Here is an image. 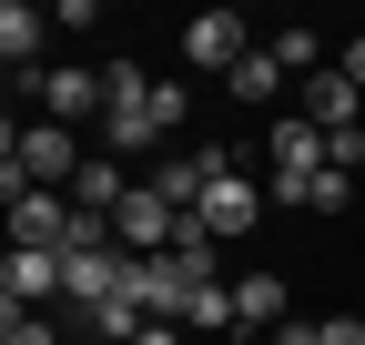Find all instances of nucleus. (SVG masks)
<instances>
[{
	"label": "nucleus",
	"mask_w": 365,
	"mask_h": 345,
	"mask_svg": "<svg viewBox=\"0 0 365 345\" xmlns=\"http://www.w3.org/2000/svg\"><path fill=\"white\" fill-rule=\"evenodd\" d=\"M182 112H193V92H182V81H153V122H163V133H173Z\"/></svg>",
	"instance_id": "19"
},
{
	"label": "nucleus",
	"mask_w": 365,
	"mask_h": 345,
	"mask_svg": "<svg viewBox=\"0 0 365 345\" xmlns=\"http://www.w3.org/2000/svg\"><path fill=\"white\" fill-rule=\"evenodd\" d=\"M132 345H182V325H143V335H132Z\"/></svg>",
	"instance_id": "23"
},
{
	"label": "nucleus",
	"mask_w": 365,
	"mask_h": 345,
	"mask_svg": "<svg viewBox=\"0 0 365 345\" xmlns=\"http://www.w3.org/2000/svg\"><path fill=\"white\" fill-rule=\"evenodd\" d=\"M31 102H41V122H81L91 102H102V71H81V61H51L31 81Z\"/></svg>",
	"instance_id": "8"
},
{
	"label": "nucleus",
	"mask_w": 365,
	"mask_h": 345,
	"mask_svg": "<svg viewBox=\"0 0 365 345\" xmlns=\"http://www.w3.org/2000/svg\"><path fill=\"white\" fill-rule=\"evenodd\" d=\"M173 234H182V213H173L153 183H132V203L112 213V244L132 254V264H143V254H173Z\"/></svg>",
	"instance_id": "6"
},
{
	"label": "nucleus",
	"mask_w": 365,
	"mask_h": 345,
	"mask_svg": "<svg viewBox=\"0 0 365 345\" xmlns=\"http://www.w3.org/2000/svg\"><path fill=\"white\" fill-rule=\"evenodd\" d=\"M234 315H244L254 345H264L274 325H294V315H284V274H244V284H234Z\"/></svg>",
	"instance_id": "12"
},
{
	"label": "nucleus",
	"mask_w": 365,
	"mask_h": 345,
	"mask_svg": "<svg viewBox=\"0 0 365 345\" xmlns=\"http://www.w3.org/2000/svg\"><path fill=\"white\" fill-rule=\"evenodd\" d=\"M182 325H193V335H234V325H244V315H234V284H193Z\"/></svg>",
	"instance_id": "15"
},
{
	"label": "nucleus",
	"mask_w": 365,
	"mask_h": 345,
	"mask_svg": "<svg viewBox=\"0 0 365 345\" xmlns=\"http://www.w3.org/2000/svg\"><path fill=\"white\" fill-rule=\"evenodd\" d=\"M284 81H294V71L274 61V41H254V51L234 61V81H223V92H234V102H274V92H284Z\"/></svg>",
	"instance_id": "13"
},
{
	"label": "nucleus",
	"mask_w": 365,
	"mask_h": 345,
	"mask_svg": "<svg viewBox=\"0 0 365 345\" xmlns=\"http://www.w3.org/2000/svg\"><path fill=\"white\" fill-rule=\"evenodd\" d=\"M122 203H132V183H122V163H112V153H91V163H81V183H71V213H91V224H112Z\"/></svg>",
	"instance_id": "10"
},
{
	"label": "nucleus",
	"mask_w": 365,
	"mask_h": 345,
	"mask_svg": "<svg viewBox=\"0 0 365 345\" xmlns=\"http://www.w3.org/2000/svg\"><path fill=\"white\" fill-rule=\"evenodd\" d=\"M244 51H254V21L244 11H193V21H182V61H193V71H223V81H234Z\"/></svg>",
	"instance_id": "3"
},
{
	"label": "nucleus",
	"mask_w": 365,
	"mask_h": 345,
	"mask_svg": "<svg viewBox=\"0 0 365 345\" xmlns=\"http://www.w3.org/2000/svg\"><path fill=\"white\" fill-rule=\"evenodd\" d=\"M41 41H51V21L31 0H0V61H11V81H41Z\"/></svg>",
	"instance_id": "9"
},
{
	"label": "nucleus",
	"mask_w": 365,
	"mask_h": 345,
	"mask_svg": "<svg viewBox=\"0 0 365 345\" xmlns=\"http://www.w3.org/2000/svg\"><path fill=\"white\" fill-rule=\"evenodd\" d=\"M355 112H365L355 71H314V81H304V122H325V133H355Z\"/></svg>",
	"instance_id": "11"
},
{
	"label": "nucleus",
	"mask_w": 365,
	"mask_h": 345,
	"mask_svg": "<svg viewBox=\"0 0 365 345\" xmlns=\"http://www.w3.org/2000/svg\"><path fill=\"white\" fill-rule=\"evenodd\" d=\"M173 264L193 274V284H223V274H213V264H223V244H213V234L193 224V213H182V234H173Z\"/></svg>",
	"instance_id": "14"
},
{
	"label": "nucleus",
	"mask_w": 365,
	"mask_h": 345,
	"mask_svg": "<svg viewBox=\"0 0 365 345\" xmlns=\"http://www.w3.org/2000/svg\"><path fill=\"white\" fill-rule=\"evenodd\" d=\"M0 345H61V335L41 325V315H11V325H0Z\"/></svg>",
	"instance_id": "20"
},
{
	"label": "nucleus",
	"mask_w": 365,
	"mask_h": 345,
	"mask_svg": "<svg viewBox=\"0 0 365 345\" xmlns=\"http://www.w3.org/2000/svg\"><path fill=\"white\" fill-rule=\"evenodd\" d=\"M314 345H365V315H325V325H314Z\"/></svg>",
	"instance_id": "21"
},
{
	"label": "nucleus",
	"mask_w": 365,
	"mask_h": 345,
	"mask_svg": "<svg viewBox=\"0 0 365 345\" xmlns=\"http://www.w3.org/2000/svg\"><path fill=\"white\" fill-rule=\"evenodd\" d=\"M81 163H91V153L71 143V122H31V133L0 143V172H11V183H41V193H51V183L71 193V183H81Z\"/></svg>",
	"instance_id": "1"
},
{
	"label": "nucleus",
	"mask_w": 365,
	"mask_h": 345,
	"mask_svg": "<svg viewBox=\"0 0 365 345\" xmlns=\"http://www.w3.org/2000/svg\"><path fill=\"white\" fill-rule=\"evenodd\" d=\"M51 294H61V254H51V244H11V264H0V305H11V315H41Z\"/></svg>",
	"instance_id": "7"
},
{
	"label": "nucleus",
	"mask_w": 365,
	"mask_h": 345,
	"mask_svg": "<svg viewBox=\"0 0 365 345\" xmlns=\"http://www.w3.org/2000/svg\"><path fill=\"white\" fill-rule=\"evenodd\" d=\"M274 61L314 81V71H325V41H314V31H274Z\"/></svg>",
	"instance_id": "18"
},
{
	"label": "nucleus",
	"mask_w": 365,
	"mask_h": 345,
	"mask_svg": "<svg viewBox=\"0 0 365 345\" xmlns=\"http://www.w3.org/2000/svg\"><path fill=\"white\" fill-rule=\"evenodd\" d=\"M143 102H153V81L132 61H102V112H143Z\"/></svg>",
	"instance_id": "16"
},
{
	"label": "nucleus",
	"mask_w": 365,
	"mask_h": 345,
	"mask_svg": "<svg viewBox=\"0 0 365 345\" xmlns=\"http://www.w3.org/2000/svg\"><path fill=\"white\" fill-rule=\"evenodd\" d=\"M325 163H335V133H325V122H304V112L274 122V203H294Z\"/></svg>",
	"instance_id": "2"
},
{
	"label": "nucleus",
	"mask_w": 365,
	"mask_h": 345,
	"mask_svg": "<svg viewBox=\"0 0 365 345\" xmlns=\"http://www.w3.org/2000/svg\"><path fill=\"white\" fill-rule=\"evenodd\" d=\"M122 294H132V315H143V325H182V305H193V274H182L173 254H143V264L122 274Z\"/></svg>",
	"instance_id": "5"
},
{
	"label": "nucleus",
	"mask_w": 365,
	"mask_h": 345,
	"mask_svg": "<svg viewBox=\"0 0 365 345\" xmlns=\"http://www.w3.org/2000/svg\"><path fill=\"white\" fill-rule=\"evenodd\" d=\"M345 193H355V172H345V163H325V172H314L294 203H304V213H345Z\"/></svg>",
	"instance_id": "17"
},
{
	"label": "nucleus",
	"mask_w": 365,
	"mask_h": 345,
	"mask_svg": "<svg viewBox=\"0 0 365 345\" xmlns=\"http://www.w3.org/2000/svg\"><path fill=\"white\" fill-rule=\"evenodd\" d=\"M264 203H274V193L254 183V172H244V163H234V172H223V183H213V193L193 203V224H203L213 244H234V234H254V224H264Z\"/></svg>",
	"instance_id": "4"
},
{
	"label": "nucleus",
	"mask_w": 365,
	"mask_h": 345,
	"mask_svg": "<svg viewBox=\"0 0 365 345\" xmlns=\"http://www.w3.org/2000/svg\"><path fill=\"white\" fill-rule=\"evenodd\" d=\"M345 71H355V92H365V31H355V41H345Z\"/></svg>",
	"instance_id": "22"
}]
</instances>
